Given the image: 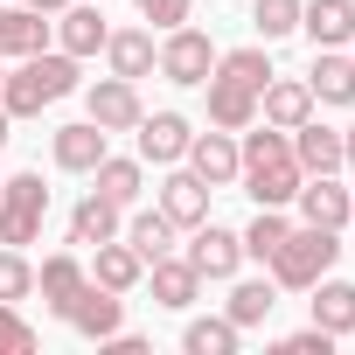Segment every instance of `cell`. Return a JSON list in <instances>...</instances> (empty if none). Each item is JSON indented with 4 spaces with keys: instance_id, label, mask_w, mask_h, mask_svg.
Wrapping results in <instances>:
<instances>
[{
    "instance_id": "36",
    "label": "cell",
    "mask_w": 355,
    "mask_h": 355,
    "mask_svg": "<svg viewBox=\"0 0 355 355\" xmlns=\"http://www.w3.org/2000/svg\"><path fill=\"white\" fill-rule=\"evenodd\" d=\"M132 8H139V15H146V21L160 28V35H167V28H182V21H189V0H132Z\"/></svg>"
},
{
    "instance_id": "7",
    "label": "cell",
    "mask_w": 355,
    "mask_h": 355,
    "mask_svg": "<svg viewBox=\"0 0 355 355\" xmlns=\"http://www.w3.org/2000/svg\"><path fill=\"white\" fill-rule=\"evenodd\" d=\"M209 182H202V174L196 167H182V160H174V174H167V182H160V209H167V223L174 230H196V223H209Z\"/></svg>"
},
{
    "instance_id": "27",
    "label": "cell",
    "mask_w": 355,
    "mask_h": 355,
    "mask_svg": "<svg viewBox=\"0 0 355 355\" xmlns=\"http://www.w3.org/2000/svg\"><path fill=\"white\" fill-rule=\"evenodd\" d=\"M119 216H125V209H119V202H105V196L91 189V196H84V202L70 209V244H84V251H91V244H105V237H119V230H125Z\"/></svg>"
},
{
    "instance_id": "43",
    "label": "cell",
    "mask_w": 355,
    "mask_h": 355,
    "mask_svg": "<svg viewBox=\"0 0 355 355\" xmlns=\"http://www.w3.org/2000/svg\"><path fill=\"white\" fill-rule=\"evenodd\" d=\"M348 63H355V35H348Z\"/></svg>"
},
{
    "instance_id": "40",
    "label": "cell",
    "mask_w": 355,
    "mask_h": 355,
    "mask_svg": "<svg viewBox=\"0 0 355 355\" xmlns=\"http://www.w3.org/2000/svg\"><path fill=\"white\" fill-rule=\"evenodd\" d=\"M341 153H348V167H355V125H348V132H341Z\"/></svg>"
},
{
    "instance_id": "12",
    "label": "cell",
    "mask_w": 355,
    "mask_h": 355,
    "mask_svg": "<svg viewBox=\"0 0 355 355\" xmlns=\"http://www.w3.org/2000/svg\"><path fill=\"white\" fill-rule=\"evenodd\" d=\"M49 153H56V167H63V174H91V167L112 153V132H105L98 119H77V125H56Z\"/></svg>"
},
{
    "instance_id": "34",
    "label": "cell",
    "mask_w": 355,
    "mask_h": 355,
    "mask_svg": "<svg viewBox=\"0 0 355 355\" xmlns=\"http://www.w3.org/2000/svg\"><path fill=\"white\" fill-rule=\"evenodd\" d=\"M28 293H35V265H28L15 244H0V300H15V306H21Z\"/></svg>"
},
{
    "instance_id": "19",
    "label": "cell",
    "mask_w": 355,
    "mask_h": 355,
    "mask_svg": "<svg viewBox=\"0 0 355 355\" xmlns=\"http://www.w3.org/2000/svg\"><path fill=\"white\" fill-rule=\"evenodd\" d=\"M105 35H112L105 8H77V0H70V8L56 15V49H70L77 63H84V56H98V49H105Z\"/></svg>"
},
{
    "instance_id": "5",
    "label": "cell",
    "mask_w": 355,
    "mask_h": 355,
    "mask_svg": "<svg viewBox=\"0 0 355 355\" xmlns=\"http://www.w3.org/2000/svg\"><path fill=\"white\" fill-rule=\"evenodd\" d=\"M167 84H182V91H196V84H209V70H216V42L202 35V28H167L160 35V63H153Z\"/></svg>"
},
{
    "instance_id": "41",
    "label": "cell",
    "mask_w": 355,
    "mask_h": 355,
    "mask_svg": "<svg viewBox=\"0 0 355 355\" xmlns=\"http://www.w3.org/2000/svg\"><path fill=\"white\" fill-rule=\"evenodd\" d=\"M348 223H355V189H348Z\"/></svg>"
},
{
    "instance_id": "2",
    "label": "cell",
    "mask_w": 355,
    "mask_h": 355,
    "mask_svg": "<svg viewBox=\"0 0 355 355\" xmlns=\"http://www.w3.org/2000/svg\"><path fill=\"white\" fill-rule=\"evenodd\" d=\"M70 91H84V70L70 49H35L8 70V84H0V105H8V119H42L49 105H63Z\"/></svg>"
},
{
    "instance_id": "42",
    "label": "cell",
    "mask_w": 355,
    "mask_h": 355,
    "mask_svg": "<svg viewBox=\"0 0 355 355\" xmlns=\"http://www.w3.org/2000/svg\"><path fill=\"white\" fill-rule=\"evenodd\" d=\"M0 84H8V56H0Z\"/></svg>"
},
{
    "instance_id": "37",
    "label": "cell",
    "mask_w": 355,
    "mask_h": 355,
    "mask_svg": "<svg viewBox=\"0 0 355 355\" xmlns=\"http://www.w3.org/2000/svg\"><path fill=\"white\" fill-rule=\"evenodd\" d=\"M327 348H334V334H327V327H300V334H286V341H279V355H327Z\"/></svg>"
},
{
    "instance_id": "28",
    "label": "cell",
    "mask_w": 355,
    "mask_h": 355,
    "mask_svg": "<svg viewBox=\"0 0 355 355\" xmlns=\"http://www.w3.org/2000/svg\"><path fill=\"white\" fill-rule=\"evenodd\" d=\"M119 237L139 251V265H153V258H167V251H174V223H167V209H160V202H153V209H139Z\"/></svg>"
},
{
    "instance_id": "31",
    "label": "cell",
    "mask_w": 355,
    "mask_h": 355,
    "mask_svg": "<svg viewBox=\"0 0 355 355\" xmlns=\"http://www.w3.org/2000/svg\"><path fill=\"white\" fill-rule=\"evenodd\" d=\"M209 77H230V84H251V91H265V84H272V56H265V42H244V49H223Z\"/></svg>"
},
{
    "instance_id": "13",
    "label": "cell",
    "mask_w": 355,
    "mask_h": 355,
    "mask_svg": "<svg viewBox=\"0 0 355 355\" xmlns=\"http://www.w3.org/2000/svg\"><path fill=\"white\" fill-rule=\"evenodd\" d=\"M182 160L202 174L209 189H230V182H237V167H244V153H237V132H223V125H216V132H196Z\"/></svg>"
},
{
    "instance_id": "20",
    "label": "cell",
    "mask_w": 355,
    "mask_h": 355,
    "mask_svg": "<svg viewBox=\"0 0 355 355\" xmlns=\"http://www.w3.org/2000/svg\"><path fill=\"white\" fill-rule=\"evenodd\" d=\"M98 286H112V293H132L139 279H146V265H139V251L125 244V237H105V244H91V265H84Z\"/></svg>"
},
{
    "instance_id": "10",
    "label": "cell",
    "mask_w": 355,
    "mask_h": 355,
    "mask_svg": "<svg viewBox=\"0 0 355 355\" xmlns=\"http://www.w3.org/2000/svg\"><path fill=\"white\" fill-rule=\"evenodd\" d=\"M139 286L153 293V306L189 313V306H196V293H202V272H196L189 258H174V251H167V258H153V265H146V279H139Z\"/></svg>"
},
{
    "instance_id": "1",
    "label": "cell",
    "mask_w": 355,
    "mask_h": 355,
    "mask_svg": "<svg viewBox=\"0 0 355 355\" xmlns=\"http://www.w3.org/2000/svg\"><path fill=\"white\" fill-rule=\"evenodd\" d=\"M237 153H244L237 182H244V196H251L258 209H286V202L300 196L306 167L293 160V132H279V125L251 119V125H244V139H237Z\"/></svg>"
},
{
    "instance_id": "23",
    "label": "cell",
    "mask_w": 355,
    "mask_h": 355,
    "mask_svg": "<svg viewBox=\"0 0 355 355\" xmlns=\"http://www.w3.org/2000/svg\"><path fill=\"white\" fill-rule=\"evenodd\" d=\"M49 35H56V21H42L35 8H0V56H8V63L49 49Z\"/></svg>"
},
{
    "instance_id": "11",
    "label": "cell",
    "mask_w": 355,
    "mask_h": 355,
    "mask_svg": "<svg viewBox=\"0 0 355 355\" xmlns=\"http://www.w3.org/2000/svg\"><path fill=\"white\" fill-rule=\"evenodd\" d=\"M132 139H139V160H153V167H174V160L189 153L196 125H189L182 112H146V119L132 125Z\"/></svg>"
},
{
    "instance_id": "30",
    "label": "cell",
    "mask_w": 355,
    "mask_h": 355,
    "mask_svg": "<svg viewBox=\"0 0 355 355\" xmlns=\"http://www.w3.org/2000/svg\"><path fill=\"white\" fill-rule=\"evenodd\" d=\"M237 341H244V327L230 313H209V320H189L182 327V348L189 355H237Z\"/></svg>"
},
{
    "instance_id": "9",
    "label": "cell",
    "mask_w": 355,
    "mask_h": 355,
    "mask_svg": "<svg viewBox=\"0 0 355 355\" xmlns=\"http://www.w3.org/2000/svg\"><path fill=\"white\" fill-rule=\"evenodd\" d=\"M182 258H189L202 279H237V265H244V237L223 230V223H196V237H189Z\"/></svg>"
},
{
    "instance_id": "25",
    "label": "cell",
    "mask_w": 355,
    "mask_h": 355,
    "mask_svg": "<svg viewBox=\"0 0 355 355\" xmlns=\"http://www.w3.org/2000/svg\"><path fill=\"white\" fill-rule=\"evenodd\" d=\"M91 189H98L105 202L132 209V202H139V189H146V160H119V153H105V160L91 167Z\"/></svg>"
},
{
    "instance_id": "35",
    "label": "cell",
    "mask_w": 355,
    "mask_h": 355,
    "mask_svg": "<svg viewBox=\"0 0 355 355\" xmlns=\"http://www.w3.org/2000/svg\"><path fill=\"white\" fill-rule=\"evenodd\" d=\"M0 355H35V327L21 320L15 300H0Z\"/></svg>"
},
{
    "instance_id": "3",
    "label": "cell",
    "mask_w": 355,
    "mask_h": 355,
    "mask_svg": "<svg viewBox=\"0 0 355 355\" xmlns=\"http://www.w3.org/2000/svg\"><path fill=\"white\" fill-rule=\"evenodd\" d=\"M334 258H341V230L300 223V230H286V237H279V251L265 258V272H272V286L306 293L313 279H327V272H334Z\"/></svg>"
},
{
    "instance_id": "14",
    "label": "cell",
    "mask_w": 355,
    "mask_h": 355,
    "mask_svg": "<svg viewBox=\"0 0 355 355\" xmlns=\"http://www.w3.org/2000/svg\"><path fill=\"white\" fill-rule=\"evenodd\" d=\"M300 35L313 49H348L355 35V0H300Z\"/></svg>"
},
{
    "instance_id": "21",
    "label": "cell",
    "mask_w": 355,
    "mask_h": 355,
    "mask_svg": "<svg viewBox=\"0 0 355 355\" xmlns=\"http://www.w3.org/2000/svg\"><path fill=\"white\" fill-rule=\"evenodd\" d=\"M84 258L77 251H56V258H42V272H35V293H42V306L49 313H70V300L84 293Z\"/></svg>"
},
{
    "instance_id": "22",
    "label": "cell",
    "mask_w": 355,
    "mask_h": 355,
    "mask_svg": "<svg viewBox=\"0 0 355 355\" xmlns=\"http://www.w3.org/2000/svg\"><path fill=\"white\" fill-rule=\"evenodd\" d=\"M306 91H313V105H355V63H348V49H313Z\"/></svg>"
},
{
    "instance_id": "26",
    "label": "cell",
    "mask_w": 355,
    "mask_h": 355,
    "mask_svg": "<svg viewBox=\"0 0 355 355\" xmlns=\"http://www.w3.org/2000/svg\"><path fill=\"white\" fill-rule=\"evenodd\" d=\"M251 119H258V91L251 84H230V77H209V125L244 132Z\"/></svg>"
},
{
    "instance_id": "18",
    "label": "cell",
    "mask_w": 355,
    "mask_h": 355,
    "mask_svg": "<svg viewBox=\"0 0 355 355\" xmlns=\"http://www.w3.org/2000/svg\"><path fill=\"white\" fill-rule=\"evenodd\" d=\"M293 160H300L306 174H341V167H348L341 132H334V125H320V119H300V125H293Z\"/></svg>"
},
{
    "instance_id": "39",
    "label": "cell",
    "mask_w": 355,
    "mask_h": 355,
    "mask_svg": "<svg viewBox=\"0 0 355 355\" xmlns=\"http://www.w3.org/2000/svg\"><path fill=\"white\" fill-rule=\"evenodd\" d=\"M15 139V119H8V105H0V146H8Z\"/></svg>"
},
{
    "instance_id": "15",
    "label": "cell",
    "mask_w": 355,
    "mask_h": 355,
    "mask_svg": "<svg viewBox=\"0 0 355 355\" xmlns=\"http://www.w3.org/2000/svg\"><path fill=\"white\" fill-rule=\"evenodd\" d=\"M258 119L279 125V132H293L300 119H313V91H306V77H279V70H272V84L258 91Z\"/></svg>"
},
{
    "instance_id": "4",
    "label": "cell",
    "mask_w": 355,
    "mask_h": 355,
    "mask_svg": "<svg viewBox=\"0 0 355 355\" xmlns=\"http://www.w3.org/2000/svg\"><path fill=\"white\" fill-rule=\"evenodd\" d=\"M42 216H49V189L42 174H15V182H0V244H35L42 237Z\"/></svg>"
},
{
    "instance_id": "17",
    "label": "cell",
    "mask_w": 355,
    "mask_h": 355,
    "mask_svg": "<svg viewBox=\"0 0 355 355\" xmlns=\"http://www.w3.org/2000/svg\"><path fill=\"white\" fill-rule=\"evenodd\" d=\"M105 63H112V77H153V63H160V42H153V28H112L105 35Z\"/></svg>"
},
{
    "instance_id": "6",
    "label": "cell",
    "mask_w": 355,
    "mask_h": 355,
    "mask_svg": "<svg viewBox=\"0 0 355 355\" xmlns=\"http://www.w3.org/2000/svg\"><path fill=\"white\" fill-rule=\"evenodd\" d=\"M84 341H105V334H119L125 327V293H112V286H98V279H84V293L70 300V313H63Z\"/></svg>"
},
{
    "instance_id": "38",
    "label": "cell",
    "mask_w": 355,
    "mask_h": 355,
    "mask_svg": "<svg viewBox=\"0 0 355 355\" xmlns=\"http://www.w3.org/2000/svg\"><path fill=\"white\" fill-rule=\"evenodd\" d=\"M28 8H35V15H63V8H70V0H28Z\"/></svg>"
},
{
    "instance_id": "8",
    "label": "cell",
    "mask_w": 355,
    "mask_h": 355,
    "mask_svg": "<svg viewBox=\"0 0 355 355\" xmlns=\"http://www.w3.org/2000/svg\"><path fill=\"white\" fill-rule=\"evenodd\" d=\"M84 105H91V119H98L105 132H132V125L146 119V105H139V84H132V77H98V84L84 91Z\"/></svg>"
},
{
    "instance_id": "32",
    "label": "cell",
    "mask_w": 355,
    "mask_h": 355,
    "mask_svg": "<svg viewBox=\"0 0 355 355\" xmlns=\"http://www.w3.org/2000/svg\"><path fill=\"white\" fill-rule=\"evenodd\" d=\"M251 28H258V42L300 35V0H258V8H251Z\"/></svg>"
},
{
    "instance_id": "33",
    "label": "cell",
    "mask_w": 355,
    "mask_h": 355,
    "mask_svg": "<svg viewBox=\"0 0 355 355\" xmlns=\"http://www.w3.org/2000/svg\"><path fill=\"white\" fill-rule=\"evenodd\" d=\"M286 230H293V223H286V209H258V216H251V230H237V237H244V258H258V265H265V258L279 251V237H286Z\"/></svg>"
},
{
    "instance_id": "24",
    "label": "cell",
    "mask_w": 355,
    "mask_h": 355,
    "mask_svg": "<svg viewBox=\"0 0 355 355\" xmlns=\"http://www.w3.org/2000/svg\"><path fill=\"white\" fill-rule=\"evenodd\" d=\"M306 293H313V300H306V306H313V327H327L334 341L355 334V286H348V279H313Z\"/></svg>"
},
{
    "instance_id": "29",
    "label": "cell",
    "mask_w": 355,
    "mask_h": 355,
    "mask_svg": "<svg viewBox=\"0 0 355 355\" xmlns=\"http://www.w3.org/2000/svg\"><path fill=\"white\" fill-rule=\"evenodd\" d=\"M272 306H279V286H272V272H265V279H237L223 313H230L237 327H265V320H272Z\"/></svg>"
},
{
    "instance_id": "16",
    "label": "cell",
    "mask_w": 355,
    "mask_h": 355,
    "mask_svg": "<svg viewBox=\"0 0 355 355\" xmlns=\"http://www.w3.org/2000/svg\"><path fill=\"white\" fill-rule=\"evenodd\" d=\"M293 202H300V223H320V230H348V189L334 182V174H306Z\"/></svg>"
}]
</instances>
